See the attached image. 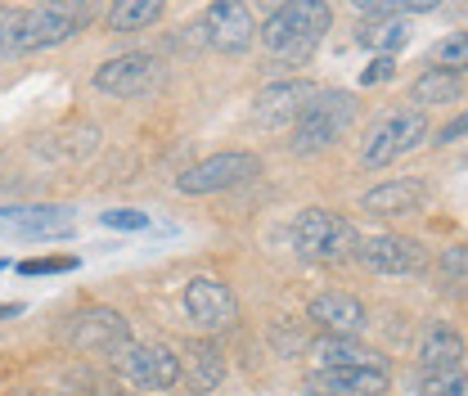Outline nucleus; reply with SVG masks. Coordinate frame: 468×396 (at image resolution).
I'll return each mask as SVG.
<instances>
[{"label":"nucleus","instance_id":"23","mask_svg":"<svg viewBox=\"0 0 468 396\" xmlns=\"http://www.w3.org/2000/svg\"><path fill=\"white\" fill-rule=\"evenodd\" d=\"M464 392H468L464 365H455V369H423V396H464Z\"/></svg>","mask_w":468,"mask_h":396},{"label":"nucleus","instance_id":"32","mask_svg":"<svg viewBox=\"0 0 468 396\" xmlns=\"http://www.w3.org/2000/svg\"><path fill=\"white\" fill-rule=\"evenodd\" d=\"M122 396H131V392H122Z\"/></svg>","mask_w":468,"mask_h":396},{"label":"nucleus","instance_id":"5","mask_svg":"<svg viewBox=\"0 0 468 396\" xmlns=\"http://www.w3.org/2000/svg\"><path fill=\"white\" fill-rule=\"evenodd\" d=\"M292 248L306 262H343L351 248V230L343 217L324 212V208H306L292 221Z\"/></svg>","mask_w":468,"mask_h":396},{"label":"nucleus","instance_id":"19","mask_svg":"<svg viewBox=\"0 0 468 396\" xmlns=\"http://www.w3.org/2000/svg\"><path fill=\"white\" fill-rule=\"evenodd\" d=\"M406 23L401 18H365L360 27H356V41L365 46V50H378V55L392 59V50H401L406 46Z\"/></svg>","mask_w":468,"mask_h":396},{"label":"nucleus","instance_id":"14","mask_svg":"<svg viewBox=\"0 0 468 396\" xmlns=\"http://www.w3.org/2000/svg\"><path fill=\"white\" fill-rule=\"evenodd\" d=\"M423 203H428V185L414 180V176L383 180V185H374V189L360 198V208H365L369 217H410V212H419Z\"/></svg>","mask_w":468,"mask_h":396},{"label":"nucleus","instance_id":"12","mask_svg":"<svg viewBox=\"0 0 468 396\" xmlns=\"http://www.w3.org/2000/svg\"><path fill=\"white\" fill-rule=\"evenodd\" d=\"M306 316L329 334V338H356L360 329H365V302L360 297H351V293H320V297H311V306H306Z\"/></svg>","mask_w":468,"mask_h":396},{"label":"nucleus","instance_id":"20","mask_svg":"<svg viewBox=\"0 0 468 396\" xmlns=\"http://www.w3.org/2000/svg\"><path fill=\"white\" fill-rule=\"evenodd\" d=\"M419 360H423V369H455V365H464V342L451 329H432L419 347Z\"/></svg>","mask_w":468,"mask_h":396},{"label":"nucleus","instance_id":"4","mask_svg":"<svg viewBox=\"0 0 468 396\" xmlns=\"http://www.w3.org/2000/svg\"><path fill=\"white\" fill-rule=\"evenodd\" d=\"M117 374L131 383V388H140V392H172L176 383H180V365H176V351L167 347H149V342H140V347H117L113 356Z\"/></svg>","mask_w":468,"mask_h":396},{"label":"nucleus","instance_id":"2","mask_svg":"<svg viewBox=\"0 0 468 396\" xmlns=\"http://www.w3.org/2000/svg\"><path fill=\"white\" fill-rule=\"evenodd\" d=\"M356 122V100L347 91H315L311 104L292 122V154H320L329 144H338Z\"/></svg>","mask_w":468,"mask_h":396},{"label":"nucleus","instance_id":"21","mask_svg":"<svg viewBox=\"0 0 468 396\" xmlns=\"http://www.w3.org/2000/svg\"><path fill=\"white\" fill-rule=\"evenodd\" d=\"M158 18H163V5L158 0H122V5H113V14H109L113 32H144Z\"/></svg>","mask_w":468,"mask_h":396},{"label":"nucleus","instance_id":"18","mask_svg":"<svg viewBox=\"0 0 468 396\" xmlns=\"http://www.w3.org/2000/svg\"><path fill=\"white\" fill-rule=\"evenodd\" d=\"M311 356H320V369H388V360L369 347H360L356 338H315Z\"/></svg>","mask_w":468,"mask_h":396},{"label":"nucleus","instance_id":"9","mask_svg":"<svg viewBox=\"0 0 468 396\" xmlns=\"http://www.w3.org/2000/svg\"><path fill=\"white\" fill-rule=\"evenodd\" d=\"M185 311H189V320L198 325V329H234V320H239V297H234L230 284L221 280H189L185 284Z\"/></svg>","mask_w":468,"mask_h":396},{"label":"nucleus","instance_id":"16","mask_svg":"<svg viewBox=\"0 0 468 396\" xmlns=\"http://www.w3.org/2000/svg\"><path fill=\"white\" fill-rule=\"evenodd\" d=\"M72 342L81 351H117L126 347V320L117 311H86L72 325Z\"/></svg>","mask_w":468,"mask_h":396},{"label":"nucleus","instance_id":"29","mask_svg":"<svg viewBox=\"0 0 468 396\" xmlns=\"http://www.w3.org/2000/svg\"><path fill=\"white\" fill-rule=\"evenodd\" d=\"M77 266V257H46V262H23L18 271L23 275H50V271H72Z\"/></svg>","mask_w":468,"mask_h":396},{"label":"nucleus","instance_id":"24","mask_svg":"<svg viewBox=\"0 0 468 396\" xmlns=\"http://www.w3.org/2000/svg\"><path fill=\"white\" fill-rule=\"evenodd\" d=\"M18 37H23V9L18 5H5L0 9V59L18 55Z\"/></svg>","mask_w":468,"mask_h":396},{"label":"nucleus","instance_id":"28","mask_svg":"<svg viewBox=\"0 0 468 396\" xmlns=\"http://www.w3.org/2000/svg\"><path fill=\"white\" fill-rule=\"evenodd\" d=\"M464 266H468V252H464V248H451V252L441 257V271H446L451 288H460V284H464Z\"/></svg>","mask_w":468,"mask_h":396},{"label":"nucleus","instance_id":"26","mask_svg":"<svg viewBox=\"0 0 468 396\" xmlns=\"http://www.w3.org/2000/svg\"><path fill=\"white\" fill-rule=\"evenodd\" d=\"M104 226L109 230H144L149 217H144V212H131V208H117V212H104Z\"/></svg>","mask_w":468,"mask_h":396},{"label":"nucleus","instance_id":"27","mask_svg":"<svg viewBox=\"0 0 468 396\" xmlns=\"http://www.w3.org/2000/svg\"><path fill=\"white\" fill-rule=\"evenodd\" d=\"M392 77H397V63H392L388 55H378L365 72H360V81H365V86H383V81H392Z\"/></svg>","mask_w":468,"mask_h":396},{"label":"nucleus","instance_id":"7","mask_svg":"<svg viewBox=\"0 0 468 396\" xmlns=\"http://www.w3.org/2000/svg\"><path fill=\"white\" fill-rule=\"evenodd\" d=\"M81 23L77 5H37L23 9V37H18V55H37V50H55L63 46Z\"/></svg>","mask_w":468,"mask_h":396},{"label":"nucleus","instance_id":"15","mask_svg":"<svg viewBox=\"0 0 468 396\" xmlns=\"http://www.w3.org/2000/svg\"><path fill=\"white\" fill-rule=\"evenodd\" d=\"M176 365H180V379H185L194 392H212V388H221V379H226V356H221V347L212 338L185 342V351L176 356Z\"/></svg>","mask_w":468,"mask_h":396},{"label":"nucleus","instance_id":"3","mask_svg":"<svg viewBox=\"0 0 468 396\" xmlns=\"http://www.w3.org/2000/svg\"><path fill=\"white\" fill-rule=\"evenodd\" d=\"M428 140V117L423 109H397V113L378 117L360 144V167L378 171V167H392L401 154L419 149Z\"/></svg>","mask_w":468,"mask_h":396},{"label":"nucleus","instance_id":"8","mask_svg":"<svg viewBox=\"0 0 468 396\" xmlns=\"http://www.w3.org/2000/svg\"><path fill=\"white\" fill-rule=\"evenodd\" d=\"M369 271L378 275H423L428 271V252L419 239H406V234H374L360 243L356 252Z\"/></svg>","mask_w":468,"mask_h":396},{"label":"nucleus","instance_id":"10","mask_svg":"<svg viewBox=\"0 0 468 396\" xmlns=\"http://www.w3.org/2000/svg\"><path fill=\"white\" fill-rule=\"evenodd\" d=\"M154 81H158V59L154 55H117L95 68V91H104V95H113V100L149 95Z\"/></svg>","mask_w":468,"mask_h":396},{"label":"nucleus","instance_id":"6","mask_svg":"<svg viewBox=\"0 0 468 396\" xmlns=\"http://www.w3.org/2000/svg\"><path fill=\"white\" fill-rule=\"evenodd\" d=\"M261 163L252 158V154H217V158H207V163H198V167H189L180 180H176V189L180 194H189V198H198V194H217V189H234V185H243L248 176H257Z\"/></svg>","mask_w":468,"mask_h":396},{"label":"nucleus","instance_id":"25","mask_svg":"<svg viewBox=\"0 0 468 396\" xmlns=\"http://www.w3.org/2000/svg\"><path fill=\"white\" fill-rule=\"evenodd\" d=\"M437 68H446V72H464L468 68V41L464 32H455V37H446L441 46H437Z\"/></svg>","mask_w":468,"mask_h":396},{"label":"nucleus","instance_id":"11","mask_svg":"<svg viewBox=\"0 0 468 396\" xmlns=\"http://www.w3.org/2000/svg\"><path fill=\"white\" fill-rule=\"evenodd\" d=\"M207 41L221 50V55H243L257 37V23H252V9L248 5H234V0H217L207 5V23H203Z\"/></svg>","mask_w":468,"mask_h":396},{"label":"nucleus","instance_id":"1","mask_svg":"<svg viewBox=\"0 0 468 396\" xmlns=\"http://www.w3.org/2000/svg\"><path fill=\"white\" fill-rule=\"evenodd\" d=\"M334 9L320 0H292V5H275L261 23V46L284 63H302L320 46V37L329 32Z\"/></svg>","mask_w":468,"mask_h":396},{"label":"nucleus","instance_id":"30","mask_svg":"<svg viewBox=\"0 0 468 396\" xmlns=\"http://www.w3.org/2000/svg\"><path fill=\"white\" fill-rule=\"evenodd\" d=\"M275 342H280V351H284V356H292V351L302 347V334H297V329H284V325H280V329H275Z\"/></svg>","mask_w":468,"mask_h":396},{"label":"nucleus","instance_id":"13","mask_svg":"<svg viewBox=\"0 0 468 396\" xmlns=\"http://www.w3.org/2000/svg\"><path fill=\"white\" fill-rule=\"evenodd\" d=\"M311 396H383L388 369H315L306 374Z\"/></svg>","mask_w":468,"mask_h":396},{"label":"nucleus","instance_id":"22","mask_svg":"<svg viewBox=\"0 0 468 396\" xmlns=\"http://www.w3.org/2000/svg\"><path fill=\"white\" fill-rule=\"evenodd\" d=\"M437 100H460V72L428 68V72L414 81V104H437Z\"/></svg>","mask_w":468,"mask_h":396},{"label":"nucleus","instance_id":"31","mask_svg":"<svg viewBox=\"0 0 468 396\" xmlns=\"http://www.w3.org/2000/svg\"><path fill=\"white\" fill-rule=\"evenodd\" d=\"M460 135H464V117H455V122H451V126H446V131H441L437 140H441V144H455Z\"/></svg>","mask_w":468,"mask_h":396},{"label":"nucleus","instance_id":"17","mask_svg":"<svg viewBox=\"0 0 468 396\" xmlns=\"http://www.w3.org/2000/svg\"><path fill=\"white\" fill-rule=\"evenodd\" d=\"M311 95H315L311 81H275L257 95V117L271 122V126L275 122H297V113L311 104Z\"/></svg>","mask_w":468,"mask_h":396}]
</instances>
